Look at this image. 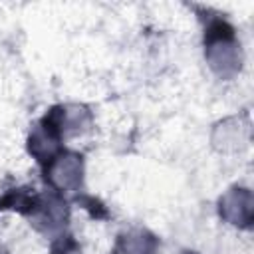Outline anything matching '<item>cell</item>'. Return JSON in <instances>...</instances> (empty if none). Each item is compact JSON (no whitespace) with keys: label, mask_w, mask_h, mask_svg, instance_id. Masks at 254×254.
I'll return each mask as SVG.
<instances>
[{"label":"cell","mask_w":254,"mask_h":254,"mask_svg":"<svg viewBox=\"0 0 254 254\" xmlns=\"http://www.w3.org/2000/svg\"><path fill=\"white\" fill-rule=\"evenodd\" d=\"M220 214L230 224L248 226L254 216V198L248 189H230L220 198Z\"/></svg>","instance_id":"3"},{"label":"cell","mask_w":254,"mask_h":254,"mask_svg":"<svg viewBox=\"0 0 254 254\" xmlns=\"http://www.w3.org/2000/svg\"><path fill=\"white\" fill-rule=\"evenodd\" d=\"M81 171H83L81 157L73 153H65L50 161L48 179L58 190H75L81 185Z\"/></svg>","instance_id":"2"},{"label":"cell","mask_w":254,"mask_h":254,"mask_svg":"<svg viewBox=\"0 0 254 254\" xmlns=\"http://www.w3.org/2000/svg\"><path fill=\"white\" fill-rule=\"evenodd\" d=\"M157 242L151 234L137 230L121 238V252L123 254H155Z\"/></svg>","instance_id":"4"},{"label":"cell","mask_w":254,"mask_h":254,"mask_svg":"<svg viewBox=\"0 0 254 254\" xmlns=\"http://www.w3.org/2000/svg\"><path fill=\"white\" fill-rule=\"evenodd\" d=\"M206 58L218 75H232L240 67V50L234 42L232 28L216 22L206 32Z\"/></svg>","instance_id":"1"}]
</instances>
